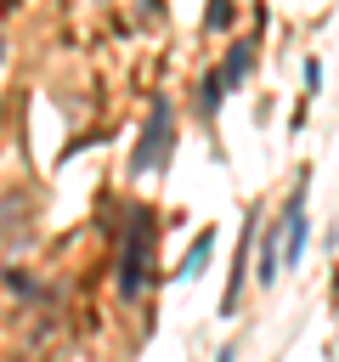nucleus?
Wrapping results in <instances>:
<instances>
[{"mask_svg":"<svg viewBox=\"0 0 339 362\" xmlns=\"http://www.w3.org/2000/svg\"><path fill=\"white\" fill-rule=\"evenodd\" d=\"M215 362H237V345H226V351H220V356H215Z\"/></svg>","mask_w":339,"mask_h":362,"instance_id":"nucleus-10","label":"nucleus"},{"mask_svg":"<svg viewBox=\"0 0 339 362\" xmlns=\"http://www.w3.org/2000/svg\"><path fill=\"white\" fill-rule=\"evenodd\" d=\"M249 68H254V45H249V40H237V45L226 51V62L215 68V74H220V85H226V96L243 85V74H249Z\"/></svg>","mask_w":339,"mask_h":362,"instance_id":"nucleus-7","label":"nucleus"},{"mask_svg":"<svg viewBox=\"0 0 339 362\" xmlns=\"http://www.w3.org/2000/svg\"><path fill=\"white\" fill-rule=\"evenodd\" d=\"M170 147H175V107H170V96H158V102L147 107V124H141V136H136L130 175H147L153 164H164V158H170Z\"/></svg>","mask_w":339,"mask_h":362,"instance_id":"nucleus-2","label":"nucleus"},{"mask_svg":"<svg viewBox=\"0 0 339 362\" xmlns=\"http://www.w3.org/2000/svg\"><path fill=\"white\" fill-rule=\"evenodd\" d=\"M254 232H260V221H254V209H249V226H243V238H237V260H232V272H226V294H220V311H226V317L237 311V294H243V277H249V249H254Z\"/></svg>","mask_w":339,"mask_h":362,"instance_id":"nucleus-3","label":"nucleus"},{"mask_svg":"<svg viewBox=\"0 0 339 362\" xmlns=\"http://www.w3.org/2000/svg\"><path fill=\"white\" fill-rule=\"evenodd\" d=\"M0 283H6L11 294H23V300H40V294H45V288L34 283V272H23V266H6V272H0Z\"/></svg>","mask_w":339,"mask_h":362,"instance_id":"nucleus-8","label":"nucleus"},{"mask_svg":"<svg viewBox=\"0 0 339 362\" xmlns=\"http://www.w3.org/2000/svg\"><path fill=\"white\" fill-rule=\"evenodd\" d=\"M0 62H6V40H0Z\"/></svg>","mask_w":339,"mask_h":362,"instance_id":"nucleus-11","label":"nucleus"},{"mask_svg":"<svg viewBox=\"0 0 339 362\" xmlns=\"http://www.w3.org/2000/svg\"><path fill=\"white\" fill-rule=\"evenodd\" d=\"M209 255H215V226H203V232L186 243V255H181V266H175V277H181V283H192V277L209 266Z\"/></svg>","mask_w":339,"mask_h":362,"instance_id":"nucleus-6","label":"nucleus"},{"mask_svg":"<svg viewBox=\"0 0 339 362\" xmlns=\"http://www.w3.org/2000/svg\"><path fill=\"white\" fill-rule=\"evenodd\" d=\"M153 249H158V221H153V209H130L124 215V226H119V260H113V283H119V300H141V288L158 277L153 272Z\"/></svg>","mask_w":339,"mask_h":362,"instance_id":"nucleus-1","label":"nucleus"},{"mask_svg":"<svg viewBox=\"0 0 339 362\" xmlns=\"http://www.w3.org/2000/svg\"><path fill=\"white\" fill-rule=\"evenodd\" d=\"M220 102H226V85H220V74L209 68V74H203V79L192 85V107H198V119H203V124H215Z\"/></svg>","mask_w":339,"mask_h":362,"instance_id":"nucleus-5","label":"nucleus"},{"mask_svg":"<svg viewBox=\"0 0 339 362\" xmlns=\"http://www.w3.org/2000/svg\"><path fill=\"white\" fill-rule=\"evenodd\" d=\"M203 28H209V34L232 28V0H209V11H203Z\"/></svg>","mask_w":339,"mask_h":362,"instance_id":"nucleus-9","label":"nucleus"},{"mask_svg":"<svg viewBox=\"0 0 339 362\" xmlns=\"http://www.w3.org/2000/svg\"><path fill=\"white\" fill-rule=\"evenodd\" d=\"M28 198L23 192H0V243H11V238H23L28 232Z\"/></svg>","mask_w":339,"mask_h":362,"instance_id":"nucleus-4","label":"nucleus"}]
</instances>
